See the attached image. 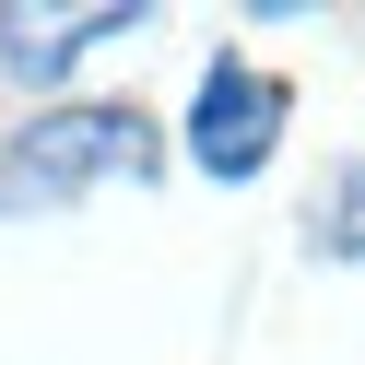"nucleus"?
Returning a JSON list of instances; mask_svg holds the SVG:
<instances>
[{"label":"nucleus","mask_w":365,"mask_h":365,"mask_svg":"<svg viewBox=\"0 0 365 365\" xmlns=\"http://www.w3.org/2000/svg\"><path fill=\"white\" fill-rule=\"evenodd\" d=\"M165 165L142 106H48L36 130L0 142V212H48V200H83V189H142Z\"/></svg>","instance_id":"1"},{"label":"nucleus","mask_w":365,"mask_h":365,"mask_svg":"<svg viewBox=\"0 0 365 365\" xmlns=\"http://www.w3.org/2000/svg\"><path fill=\"white\" fill-rule=\"evenodd\" d=\"M283 118H294V95L259 59H212V71L189 83V165L212 177V189H247V177L283 153Z\"/></svg>","instance_id":"2"},{"label":"nucleus","mask_w":365,"mask_h":365,"mask_svg":"<svg viewBox=\"0 0 365 365\" xmlns=\"http://www.w3.org/2000/svg\"><path fill=\"white\" fill-rule=\"evenodd\" d=\"M142 36V0H0V71L12 83H71V59Z\"/></svg>","instance_id":"3"},{"label":"nucleus","mask_w":365,"mask_h":365,"mask_svg":"<svg viewBox=\"0 0 365 365\" xmlns=\"http://www.w3.org/2000/svg\"><path fill=\"white\" fill-rule=\"evenodd\" d=\"M318 247H330V259H365V165H341L330 212H318Z\"/></svg>","instance_id":"4"}]
</instances>
